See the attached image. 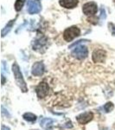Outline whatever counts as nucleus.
<instances>
[{
	"instance_id": "nucleus-1",
	"label": "nucleus",
	"mask_w": 115,
	"mask_h": 130,
	"mask_svg": "<svg viewBox=\"0 0 115 130\" xmlns=\"http://www.w3.org/2000/svg\"><path fill=\"white\" fill-rule=\"evenodd\" d=\"M12 71H13L16 83H17V85L20 87L21 90H22L24 93L27 92L28 91V89H27L26 83H25V81L24 79V76H23L22 72H21V70H20L19 66H18L16 62H14L13 65H12Z\"/></svg>"
},
{
	"instance_id": "nucleus-2",
	"label": "nucleus",
	"mask_w": 115,
	"mask_h": 130,
	"mask_svg": "<svg viewBox=\"0 0 115 130\" xmlns=\"http://www.w3.org/2000/svg\"><path fill=\"white\" fill-rule=\"evenodd\" d=\"M81 34V30L76 26H72L68 28L63 32V38L67 42H71L75 37H79Z\"/></svg>"
},
{
	"instance_id": "nucleus-3",
	"label": "nucleus",
	"mask_w": 115,
	"mask_h": 130,
	"mask_svg": "<svg viewBox=\"0 0 115 130\" xmlns=\"http://www.w3.org/2000/svg\"><path fill=\"white\" fill-rule=\"evenodd\" d=\"M35 92L39 98H44L49 93V86L46 82H41L35 88Z\"/></svg>"
},
{
	"instance_id": "nucleus-4",
	"label": "nucleus",
	"mask_w": 115,
	"mask_h": 130,
	"mask_svg": "<svg viewBox=\"0 0 115 130\" xmlns=\"http://www.w3.org/2000/svg\"><path fill=\"white\" fill-rule=\"evenodd\" d=\"M88 55V50L85 46H78L72 51V56L79 60L85 59Z\"/></svg>"
},
{
	"instance_id": "nucleus-5",
	"label": "nucleus",
	"mask_w": 115,
	"mask_h": 130,
	"mask_svg": "<svg viewBox=\"0 0 115 130\" xmlns=\"http://www.w3.org/2000/svg\"><path fill=\"white\" fill-rule=\"evenodd\" d=\"M82 10L85 15L93 16V15H94L98 10L97 5H96L95 3H93V2H89V3H87L83 5Z\"/></svg>"
},
{
	"instance_id": "nucleus-6",
	"label": "nucleus",
	"mask_w": 115,
	"mask_h": 130,
	"mask_svg": "<svg viewBox=\"0 0 115 130\" xmlns=\"http://www.w3.org/2000/svg\"><path fill=\"white\" fill-rule=\"evenodd\" d=\"M42 10L41 4L36 0H29L28 1V12L31 15L40 12Z\"/></svg>"
},
{
	"instance_id": "nucleus-7",
	"label": "nucleus",
	"mask_w": 115,
	"mask_h": 130,
	"mask_svg": "<svg viewBox=\"0 0 115 130\" xmlns=\"http://www.w3.org/2000/svg\"><path fill=\"white\" fill-rule=\"evenodd\" d=\"M93 118V114L92 112H85L79 115L76 117V120L80 124H87L89 121H91Z\"/></svg>"
},
{
	"instance_id": "nucleus-8",
	"label": "nucleus",
	"mask_w": 115,
	"mask_h": 130,
	"mask_svg": "<svg viewBox=\"0 0 115 130\" xmlns=\"http://www.w3.org/2000/svg\"><path fill=\"white\" fill-rule=\"evenodd\" d=\"M92 57L94 62H103L106 57V53L103 50H96L93 51Z\"/></svg>"
},
{
	"instance_id": "nucleus-9",
	"label": "nucleus",
	"mask_w": 115,
	"mask_h": 130,
	"mask_svg": "<svg viewBox=\"0 0 115 130\" xmlns=\"http://www.w3.org/2000/svg\"><path fill=\"white\" fill-rule=\"evenodd\" d=\"M45 71L44 64L42 62H37L32 67V75L35 76H41Z\"/></svg>"
},
{
	"instance_id": "nucleus-10",
	"label": "nucleus",
	"mask_w": 115,
	"mask_h": 130,
	"mask_svg": "<svg viewBox=\"0 0 115 130\" xmlns=\"http://www.w3.org/2000/svg\"><path fill=\"white\" fill-rule=\"evenodd\" d=\"M78 3V0H60L59 1L60 5L67 8V9H73V8L76 7Z\"/></svg>"
},
{
	"instance_id": "nucleus-11",
	"label": "nucleus",
	"mask_w": 115,
	"mask_h": 130,
	"mask_svg": "<svg viewBox=\"0 0 115 130\" xmlns=\"http://www.w3.org/2000/svg\"><path fill=\"white\" fill-rule=\"evenodd\" d=\"M23 118L24 119L25 121H30V122H34V121H36V115L32 114V113H25V114L23 115Z\"/></svg>"
},
{
	"instance_id": "nucleus-12",
	"label": "nucleus",
	"mask_w": 115,
	"mask_h": 130,
	"mask_svg": "<svg viewBox=\"0 0 115 130\" xmlns=\"http://www.w3.org/2000/svg\"><path fill=\"white\" fill-rule=\"evenodd\" d=\"M54 120H52V119H49V118H43L42 119L41 121H40V126L42 127H49V126H50L52 124V123L54 122Z\"/></svg>"
},
{
	"instance_id": "nucleus-13",
	"label": "nucleus",
	"mask_w": 115,
	"mask_h": 130,
	"mask_svg": "<svg viewBox=\"0 0 115 130\" xmlns=\"http://www.w3.org/2000/svg\"><path fill=\"white\" fill-rule=\"evenodd\" d=\"M14 23H15V20H11L9 23V24L6 25L5 28L3 30H2V37H5V36L6 35V33L9 32V31L10 30V29H11V27H12V25H13Z\"/></svg>"
},
{
	"instance_id": "nucleus-14",
	"label": "nucleus",
	"mask_w": 115,
	"mask_h": 130,
	"mask_svg": "<svg viewBox=\"0 0 115 130\" xmlns=\"http://www.w3.org/2000/svg\"><path fill=\"white\" fill-rule=\"evenodd\" d=\"M25 1H26V0H16L15 3V10L16 11H19V10H22Z\"/></svg>"
},
{
	"instance_id": "nucleus-15",
	"label": "nucleus",
	"mask_w": 115,
	"mask_h": 130,
	"mask_svg": "<svg viewBox=\"0 0 115 130\" xmlns=\"http://www.w3.org/2000/svg\"><path fill=\"white\" fill-rule=\"evenodd\" d=\"M114 108V106H113V103L112 102H107V103H106L105 104V106H104V109H105V111L106 113H108V112H111L112 109Z\"/></svg>"
},
{
	"instance_id": "nucleus-16",
	"label": "nucleus",
	"mask_w": 115,
	"mask_h": 130,
	"mask_svg": "<svg viewBox=\"0 0 115 130\" xmlns=\"http://www.w3.org/2000/svg\"><path fill=\"white\" fill-rule=\"evenodd\" d=\"M1 130H10V127H6V126H5V125H2Z\"/></svg>"
},
{
	"instance_id": "nucleus-17",
	"label": "nucleus",
	"mask_w": 115,
	"mask_h": 130,
	"mask_svg": "<svg viewBox=\"0 0 115 130\" xmlns=\"http://www.w3.org/2000/svg\"><path fill=\"white\" fill-rule=\"evenodd\" d=\"M113 1H114V2H115V0H113Z\"/></svg>"
}]
</instances>
